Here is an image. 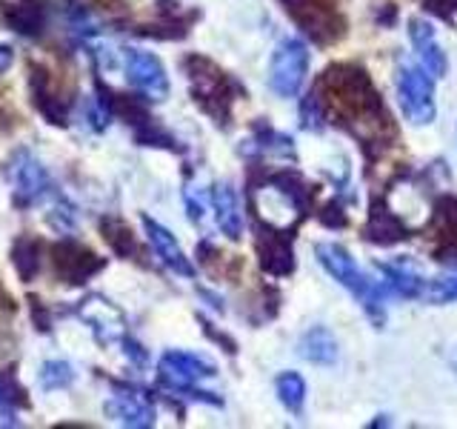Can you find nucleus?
Returning a JSON list of instances; mask_svg holds the SVG:
<instances>
[{
  "instance_id": "1a4fd4ad",
  "label": "nucleus",
  "mask_w": 457,
  "mask_h": 429,
  "mask_svg": "<svg viewBox=\"0 0 457 429\" xmlns=\"http://www.w3.org/2000/svg\"><path fill=\"white\" fill-rule=\"evenodd\" d=\"M123 72H126V80L149 100H163L169 95L166 69L152 52L123 49Z\"/></svg>"
},
{
  "instance_id": "ddd939ff",
  "label": "nucleus",
  "mask_w": 457,
  "mask_h": 429,
  "mask_svg": "<svg viewBox=\"0 0 457 429\" xmlns=\"http://www.w3.org/2000/svg\"><path fill=\"white\" fill-rule=\"evenodd\" d=\"M257 235L254 238V247L257 255H261V266L269 272V275H289L295 269V255L289 240L280 238L278 229H269V226H257Z\"/></svg>"
},
{
  "instance_id": "c85d7f7f",
  "label": "nucleus",
  "mask_w": 457,
  "mask_h": 429,
  "mask_svg": "<svg viewBox=\"0 0 457 429\" xmlns=\"http://www.w3.org/2000/svg\"><path fill=\"white\" fill-rule=\"evenodd\" d=\"M18 123H21V118H18V109H14V104H12L9 92L0 89V135L12 132V129H18Z\"/></svg>"
},
{
  "instance_id": "9b49d317",
  "label": "nucleus",
  "mask_w": 457,
  "mask_h": 429,
  "mask_svg": "<svg viewBox=\"0 0 457 429\" xmlns=\"http://www.w3.org/2000/svg\"><path fill=\"white\" fill-rule=\"evenodd\" d=\"M283 4L314 40H335L343 32L332 0H283Z\"/></svg>"
},
{
  "instance_id": "c756f323",
  "label": "nucleus",
  "mask_w": 457,
  "mask_h": 429,
  "mask_svg": "<svg viewBox=\"0 0 457 429\" xmlns=\"http://www.w3.org/2000/svg\"><path fill=\"white\" fill-rule=\"evenodd\" d=\"M29 312H32V321L37 326V332H49V329H52L49 312H46V307H43V300L37 295L29 298Z\"/></svg>"
},
{
  "instance_id": "4468645a",
  "label": "nucleus",
  "mask_w": 457,
  "mask_h": 429,
  "mask_svg": "<svg viewBox=\"0 0 457 429\" xmlns=\"http://www.w3.org/2000/svg\"><path fill=\"white\" fill-rule=\"evenodd\" d=\"M409 38H411L414 55H418L420 66L428 72V75H432V78H443V75H446L449 61H446V55H443V49L437 46L432 23L423 21V18H414L409 23Z\"/></svg>"
},
{
  "instance_id": "b1692460",
  "label": "nucleus",
  "mask_w": 457,
  "mask_h": 429,
  "mask_svg": "<svg viewBox=\"0 0 457 429\" xmlns=\"http://www.w3.org/2000/svg\"><path fill=\"white\" fill-rule=\"evenodd\" d=\"M275 390L280 404L289 409V412H300L303 409V400H306V381L297 375V372H283L275 381Z\"/></svg>"
},
{
  "instance_id": "a878e982",
  "label": "nucleus",
  "mask_w": 457,
  "mask_h": 429,
  "mask_svg": "<svg viewBox=\"0 0 457 429\" xmlns=\"http://www.w3.org/2000/svg\"><path fill=\"white\" fill-rule=\"evenodd\" d=\"M423 298L432 300V304H449V300H457V266L449 272V275L428 281Z\"/></svg>"
},
{
  "instance_id": "7c9ffc66",
  "label": "nucleus",
  "mask_w": 457,
  "mask_h": 429,
  "mask_svg": "<svg viewBox=\"0 0 457 429\" xmlns=\"http://www.w3.org/2000/svg\"><path fill=\"white\" fill-rule=\"evenodd\" d=\"M120 347H123V355L132 361L135 366H146V361H149V355H146V349L140 347V343L135 341V338H129V335H123L120 338Z\"/></svg>"
},
{
  "instance_id": "5701e85b",
  "label": "nucleus",
  "mask_w": 457,
  "mask_h": 429,
  "mask_svg": "<svg viewBox=\"0 0 457 429\" xmlns=\"http://www.w3.org/2000/svg\"><path fill=\"white\" fill-rule=\"evenodd\" d=\"M378 269L383 272V278L389 281V286H392L397 295H403V298H423L428 281H423L418 272H409L406 266H400V264L397 266L380 264Z\"/></svg>"
},
{
  "instance_id": "393cba45",
  "label": "nucleus",
  "mask_w": 457,
  "mask_h": 429,
  "mask_svg": "<svg viewBox=\"0 0 457 429\" xmlns=\"http://www.w3.org/2000/svg\"><path fill=\"white\" fill-rule=\"evenodd\" d=\"M69 383H75V366L69 361H46L40 369V390L54 392L66 390Z\"/></svg>"
},
{
  "instance_id": "412c9836",
  "label": "nucleus",
  "mask_w": 457,
  "mask_h": 429,
  "mask_svg": "<svg viewBox=\"0 0 457 429\" xmlns=\"http://www.w3.org/2000/svg\"><path fill=\"white\" fill-rule=\"evenodd\" d=\"M409 238V229L395 218V212L378 206L371 212L369 226H366V240H375V243H395V240H406Z\"/></svg>"
},
{
  "instance_id": "423d86ee",
  "label": "nucleus",
  "mask_w": 457,
  "mask_h": 429,
  "mask_svg": "<svg viewBox=\"0 0 457 429\" xmlns=\"http://www.w3.org/2000/svg\"><path fill=\"white\" fill-rule=\"evenodd\" d=\"M214 375V364L204 361L195 352H180V349H169L161 358V381L169 386V390L178 392H192L197 400L204 404H220V398H212L209 392H195V383L212 378Z\"/></svg>"
},
{
  "instance_id": "6ab92c4d",
  "label": "nucleus",
  "mask_w": 457,
  "mask_h": 429,
  "mask_svg": "<svg viewBox=\"0 0 457 429\" xmlns=\"http://www.w3.org/2000/svg\"><path fill=\"white\" fill-rule=\"evenodd\" d=\"M297 352L303 355L306 361L326 366V364L337 361V341H335V335L328 332L326 326H314V329H309L303 338H300Z\"/></svg>"
},
{
  "instance_id": "c9c22d12",
  "label": "nucleus",
  "mask_w": 457,
  "mask_h": 429,
  "mask_svg": "<svg viewBox=\"0 0 457 429\" xmlns=\"http://www.w3.org/2000/svg\"><path fill=\"white\" fill-rule=\"evenodd\" d=\"M452 364H454V369H457V355H454V361H452Z\"/></svg>"
},
{
  "instance_id": "f3484780",
  "label": "nucleus",
  "mask_w": 457,
  "mask_h": 429,
  "mask_svg": "<svg viewBox=\"0 0 457 429\" xmlns=\"http://www.w3.org/2000/svg\"><path fill=\"white\" fill-rule=\"evenodd\" d=\"M78 315L86 324H92L100 343H109L114 338H120V312L114 309L112 304H106L104 298H97V295L86 298L83 304L78 307Z\"/></svg>"
},
{
  "instance_id": "0eeeda50",
  "label": "nucleus",
  "mask_w": 457,
  "mask_h": 429,
  "mask_svg": "<svg viewBox=\"0 0 457 429\" xmlns=\"http://www.w3.org/2000/svg\"><path fill=\"white\" fill-rule=\"evenodd\" d=\"M49 264L54 278L69 286H83L86 281H92L100 269L106 266V261L100 255H95L89 247H83L78 240H57L49 247Z\"/></svg>"
},
{
  "instance_id": "f03ea898",
  "label": "nucleus",
  "mask_w": 457,
  "mask_h": 429,
  "mask_svg": "<svg viewBox=\"0 0 457 429\" xmlns=\"http://www.w3.org/2000/svg\"><path fill=\"white\" fill-rule=\"evenodd\" d=\"M314 255H318V261L323 264V269L328 272V275H332L340 286H346L349 292H354L357 298L363 300V307H366L369 315H375L378 321H383L380 318L383 290H380L378 283H371L366 278V272L354 264V257L346 249L337 247V243H318V247H314Z\"/></svg>"
},
{
  "instance_id": "aec40b11",
  "label": "nucleus",
  "mask_w": 457,
  "mask_h": 429,
  "mask_svg": "<svg viewBox=\"0 0 457 429\" xmlns=\"http://www.w3.org/2000/svg\"><path fill=\"white\" fill-rule=\"evenodd\" d=\"M29 409V395L21 386L18 375L12 369L0 372V424L4 426H18L14 421V412Z\"/></svg>"
},
{
  "instance_id": "f704fd0d",
  "label": "nucleus",
  "mask_w": 457,
  "mask_h": 429,
  "mask_svg": "<svg viewBox=\"0 0 457 429\" xmlns=\"http://www.w3.org/2000/svg\"><path fill=\"white\" fill-rule=\"evenodd\" d=\"M92 4H97V6H112V4H118V0H92Z\"/></svg>"
},
{
  "instance_id": "f257e3e1",
  "label": "nucleus",
  "mask_w": 457,
  "mask_h": 429,
  "mask_svg": "<svg viewBox=\"0 0 457 429\" xmlns=\"http://www.w3.org/2000/svg\"><path fill=\"white\" fill-rule=\"evenodd\" d=\"M4 178L12 186V204L18 209H32L54 192L46 166L29 149L12 152V157L4 164Z\"/></svg>"
},
{
  "instance_id": "7ed1b4c3",
  "label": "nucleus",
  "mask_w": 457,
  "mask_h": 429,
  "mask_svg": "<svg viewBox=\"0 0 457 429\" xmlns=\"http://www.w3.org/2000/svg\"><path fill=\"white\" fill-rule=\"evenodd\" d=\"M183 66L189 72L195 100L212 114V118H218L223 123L228 114V104H232V83H228V78L212 61H206V57H200V55H189L183 61Z\"/></svg>"
},
{
  "instance_id": "20e7f679",
  "label": "nucleus",
  "mask_w": 457,
  "mask_h": 429,
  "mask_svg": "<svg viewBox=\"0 0 457 429\" xmlns=\"http://www.w3.org/2000/svg\"><path fill=\"white\" fill-rule=\"evenodd\" d=\"M29 97L32 106L54 126H66L71 109V80H57L46 63H29Z\"/></svg>"
},
{
  "instance_id": "39448f33",
  "label": "nucleus",
  "mask_w": 457,
  "mask_h": 429,
  "mask_svg": "<svg viewBox=\"0 0 457 429\" xmlns=\"http://www.w3.org/2000/svg\"><path fill=\"white\" fill-rule=\"evenodd\" d=\"M309 69V49L303 40L297 38H286L278 43L275 55H271V66H269V86L271 92L280 97H295L300 92Z\"/></svg>"
},
{
  "instance_id": "6e6552de",
  "label": "nucleus",
  "mask_w": 457,
  "mask_h": 429,
  "mask_svg": "<svg viewBox=\"0 0 457 429\" xmlns=\"http://www.w3.org/2000/svg\"><path fill=\"white\" fill-rule=\"evenodd\" d=\"M397 104L403 114L418 126L435 121V97H432V75L423 66L406 63L397 75Z\"/></svg>"
},
{
  "instance_id": "4be33fe9",
  "label": "nucleus",
  "mask_w": 457,
  "mask_h": 429,
  "mask_svg": "<svg viewBox=\"0 0 457 429\" xmlns=\"http://www.w3.org/2000/svg\"><path fill=\"white\" fill-rule=\"evenodd\" d=\"M100 235H104V240L114 249V255H120V257H137L140 255L137 238L132 235V229H129L118 218H104V221H100Z\"/></svg>"
},
{
  "instance_id": "cd10ccee",
  "label": "nucleus",
  "mask_w": 457,
  "mask_h": 429,
  "mask_svg": "<svg viewBox=\"0 0 457 429\" xmlns=\"http://www.w3.org/2000/svg\"><path fill=\"white\" fill-rule=\"evenodd\" d=\"M323 121H326V106L320 104L318 92H309L303 97V104H300V123L306 129H320Z\"/></svg>"
},
{
  "instance_id": "9d476101",
  "label": "nucleus",
  "mask_w": 457,
  "mask_h": 429,
  "mask_svg": "<svg viewBox=\"0 0 457 429\" xmlns=\"http://www.w3.org/2000/svg\"><path fill=\"white\" fill-rule=\"evenodd\" d=\"M106 415L112 421H120L123 426L146 429L154 424V404L146 392L137 390V386L120 383L118 390H114V395L106 400Z\"/></svg>"
},
{
  "instance_id": "72a5a7b5",
  "label": "nucleus",
  "mask_w": 457,
  "mask_h": 429,
  "mask_svg": "<svg viewBox=\"0 0 457 429\" xmlns=\"http://www.w3.org/2000/svg\"><path fill=\"white\" fill-rule=\"evenodd\" d=\"M12 61H14V52H12V46H6V43H4V46H0V75H4V72L12 66Z\"/></svg>"
},
{
  "instance_id": "2f4dec72",
  "label": "nucleus",
  "mask_w": 457,
  "mask_h": 429,
  "mask_svg": "<svg viewBox=\"0 0 457 429\" xmlns=\"http://www.w3.org/2000/svg\"><path fill=\"white\" fill-rule=\"evenodd\" d=\"M426 9H432L440 18H449L452 12H457V0H423Z\"/></svg>"
},
{
  "instance_id": "dca6fc26",
  "label": "nucleus",
  "mask_w": 457,
  "mask_h": 429,
  "mask_svg": "<svg viewBox=\"0 0 457 429\" xmlns=\"http://www.w3.org/2000/svg\"><path fill=\"white\" fill-rule=\"evenodd\" d=\"M212 206H214V221H218L220 232L226 238L237 240L243 235V209H240V198L228 183H214L209 189Z\"/></svg>"
},
{
  "instance_id": "a211bd4d",
  "label": "nucleus",
  "mask_w": 457,
  "mask_h": 429,
  "mask_svg": "<svg viewBox=\"0 0 457 429\" xmlns=\"http://www.w3.org/2000/svg\"><path fill=\"white\" fill-rule=\"evenodd\" d=\"M12 266L18 272L21 281H35L43 269V255H46V247H43V240L35 238V235H21L18 240L12 243Z\"/></svg>"
},
{
  "instance_id": "473e14b6",
  "label": "nucleus",
  "mask_w": 457,
  "mask_h": 429,
  "mask_svg": "<svg viewBox=\"0 0 457 429\" xmlns=\"http://www.w3.org/2000/svg\"><path fill=\"white\" fill-rule=\"evenodd\" d=\"M337 212H340V206H337V204H328V206L323 209V214H320L323 223H328V226H343V223H346L343 218H337Z\"/></svg>"
},
{
  "instance_id": "f8f14e48",
  "label": "nucleus",
  "mask_w": 457,
  "mask_h": 429,
  "mask_svg": "<svg viewBox=\"0 0 457 429\" xmlns=\"http://www.w3.org/2000/svg\"><path fill=\"white\" fill-rule=\"evenodd\" d=\"M143 229H146V238L152 243L154 255L161 257V261L175 272V275H183V278H195V266L189 257L183 255V249L178 247L175 235L169 232L166 226H161L157 221H152L149 214H143Z\"/></svg>"
},
{
  "instance_id": "bb28decb",
  "label": "nucleus",
  "mask_w": 457,
  "mask_h": 429,
  "mask_svg": "<svg viewBox=\"0 0 457 429\" xmlns=\"http://www.w3.org/2000/svg\"><path fill=\"white\" fill-rule=\"evenodd\" d=\"M46 221H49V226L54 229V232L69 235V232H75V229H78V212H75V206H69L66 200H57V204L52 206V212L46 214Z\"/></svg>"
},
{
  "instance_id": "2eb2a0df",
  "label": "nucleus",
  "mask_w": 457,
  "mask_h": 429,
  "mask_svg": "<svg viewBox=\"0 0 457 429\" xmlns=\"http://www.w3.org/2000/svg\"><path fill=\"white\" fill-rule=\"evenodd\" d=\"M49 0H12L4 6V21L12 32L23 38H37L46 29Z\"/></svg>"
}]
</instances>
